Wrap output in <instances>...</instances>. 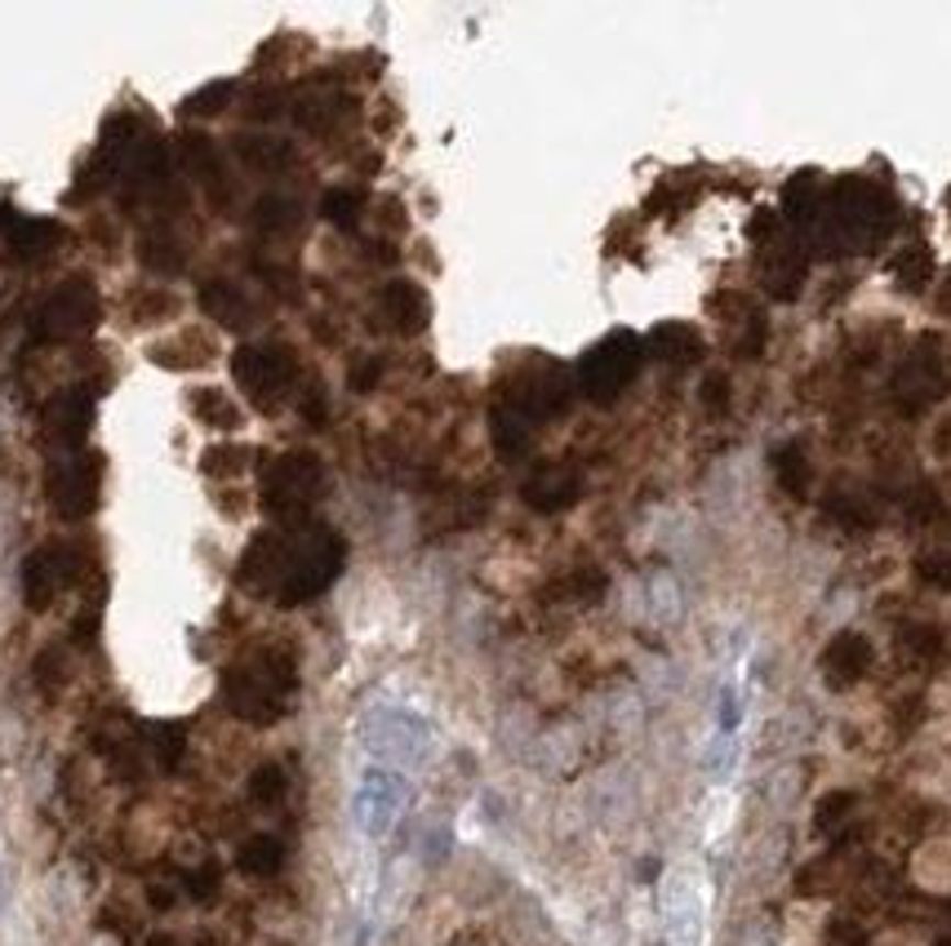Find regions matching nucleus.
Returning <instances> with one entry per match:
<instances>
[{
  "label": "nucleus",
  "mask_w": 951,
  "mask_h": 946,
  "mask_svg": "<svg viewBox=\"0 0 951 946\" xmlns=\"http://www.w3.org/2000/svg\"><path fill=\"white\" fill-rule=\"evenodd\" d=\"M400 800H405V787H400V778H396V773H383V769L365 773V782H361V795H356V813H361V826H365L369 836H383L387 826L396 822V813H400Z\"/></svg>",
  "instance_id": "dca6fc26"
},
{
  "label": "nucleus",
  "mask_w": 951,
  "mask_h": 946,
  "mask_svg": "<svg viewBox=\"0 0 951 946\" xmlns=\"http://www.w3.org/2000/svg\"><path fill=\"white\" fill-rule=\"evenodd\" d=\"M916 573H920V582L947 591L951 586V556H925V560H916Z\"/></svg>",
  "instance_id": "2f4dec72"
},
{
  "label": "nucleus",
  "mask_w": 951,
  "mask_h": 946,
  "mask_svg": "<svg viewBox=\"0 0 951 946\" xmlns=\"http://www.w3.org/2000/svg\"><path fill=\"white\" fill-rule=\"evenodd\" d=\"M489 436H494V449L502 458H524V453H530V440H534L530 422H524L516 409H507V405H498L489 414Z\"/></svg>",
  "instance_id": "4be33fe9"
},
{
  "label": "nucleus",
  "mask_w": 951,
  "mask_h": 946,
  "mask_svg": "<svg viewBox=\"0 0 951 946\" xmlns=\"http://www.w3.org/2000/svg\"><path fill=\"white\" fill-rule=\"evenodd\" d=\"M236 862H241V871H245V876H258V880H267V876H276V871H280V862H285V845H280L276 836H250V840L241 845Z\"/></svg>",
  "instance_id": "5701e85b"
},
{
  "label": "nucleus",
  "mask_w": 951,
  "mask_h": 946,
  "mask_svg": "<svg viewBox=\"0 0 951 946\" xmlns=\"http://www.w3.org/2000/svg\"><path fill=\"white\" fill-rule=\"evenodd\" d=\"M378 378H383V361L378 356H365L361 365H352V374H347V383H352V392H374L378 387Z\"/></svg>",
  "instance_id": "72a5a7b5"
},
{
  "label": "nucleus",
  "mask_w": 951,
  "mask_h": 946,
  "mask_svg": "<svg viewBox=\"0 0 951 946\" xmlns=\"http://www.w3.org/2000/svg\"><path fill=\"white\" fill-rule=\"evenodd\" d=\"M14 218H10V209H0V227H10Z\"/></svg>",
  "instance_id": "a19ab883"
},
{
  "label": "nucleus",
  "mask_w": 951,
  "mask_h": 946,
  "mask_svg": "<svg viewBox=\"0 0 951 946\" xmlns=\"http://www.w3.org/2000/svg\"><path fill=\"white\" fill-rule=\"evenodd\" d=\"M827 942L831 946H863V928H854V920H831Z\"/></svg>",
  "instance_id": "4c0bfd02"
},
{
  "label": "nucleus",
  "mask_w": 951,
  "mask_h": 946,
  "mask_svg": "<svg viewBox=\"0 0 951 946\" xmlns=\"http://www.w3.org/2000/svg\"><path fill=\"white\" fill-rule=\"evenodd\" d=\"M41 427H45V440H49V444L76 453V449L85 444L89 427H93V396H89L85 387H63V392H54V396L45 400V409H41Z\"/></svg>",
  "instance_id": "9b49d317"
},
{
  "label": "nucleus",
  "mask_w": 951,
  "mask_h": 946,
  "mask_svg": "<svg viewBox=\"0 0 951 946\" xmlns=\"http://www.w3.org/2000/svg\"><path fill=\"white\" fill-rule=\"evenodd\" d=\"M187 889H191V898H196V902H209V898L219 893V867H214V862L196 867V871L187 876Z\"/></svg>",
  "instance_id": "473e14b6"
},
{
  "label": "nucleus",
  "mask_w": 951,
  "mask_h": 946,
  "mask_svg": "<svg viewBox=\"0 0 951 946\" xmlns=\"http://www.w3.org/2000/svg\"><path fill=\"white\" fill-rule=\"evenodd\" d=\"M854 813V795L850 791H836V795H827L822 804H818V832H836V826Z\"/></svg>",
  "instance_id": "7c9ffc66"
},
{
  "label": "nucleus",
  "mask_w": 951,
  "mask_h": 946,
  "mask_svg": "<svg viewBox=\"0 0 951 946\" xmlns=\"http://www.w3.org/2000/svg\"><path fill=\"white\" fill-rule=\"evenodd\" d=\"M139 263L152 272V276H183L187 263H191V245L187 235L174 227V222H152L139 231Z\"/></svg>",
  "instance_id": "4468645a"
},
{
  "label": "nucleus",
  "mask_w": 951,
  "mask_h": 946,
  "mask_svg": "<svg viewBox=\"0 0 951 946\" xmlns=\"http://www.w3.org/2000/svg\"><path fill=\"white\" fill-rule=\"evenodd\" d=\"M703 405L716 409V414L725 409V378H720V374H711V378L703 383Z\"/></svg>",
  "instance_id": "58836bf2"
},
{
  "label": "nucleus",
  "mask_w": 951,
  "mask_h": 946,
  "mask_svg": "<svg viewBox=\"0 0 951 946\" xmlns=\"http://www.w3.org/2000/svg\"><path fill=\"white\" fill-rule=\"evenodd\" d=\"M285 791H289V782H285V769H280V765H263V769H254V778H250V800H254V804L272 809V804L285 800Z\"/></svg>",
  "instance_id": "cd10ccee"
},
{
  "label": "nucleus",
  "mask_w": 951,
  "mask_h": 946,
  "mask_svg": "<svg viewBox=\"0 0 951 946\" xmlns=\"http://www.w3.org/2000/svg\"><path fill=\"white\" fill-rule=\"evenodd\" d=\"M245 466H250V449H241V444H209L204 449L209 476H241Z\"/></svg>",
  "instance_id": "c85d7f7f"
},
{
  "label": "nucleus",
  "mask_w": 951,
  "mask_h": 946,
  "mask_svg": "<svg viewBox=\"0 0 951 946\" xmlns=\"http://www.w3.org/2000/svg\"><path fill=\"white\" fill-rule=\"evenodd\" d=\"M565 591L574 601H583V605H596L600 596H605V573L600 569H578L570 582H565Z\"/></svg>",
  "instance_id": "c756f323"
},
{
  "label": "nucleus",
  "mask_w": 951,
  "mask_h": 946,
  "mask_svg": "<svg viewBox=\"0 0 951 946\" xmlns=\"http://www.w3.org/2000/svg\"><path fill=\"white\" fill-rule=\"evenodd\" d=\"M347 542L316 520H280L250 538L241 551V582L254 596H267L285 609L316 601L343 573Z\"/></svg>",
  "instance_id": "f257e3e1"
},
{
  "label": "nucleus",
  "mask_w": 951,
  "mask_h": 946,
  "mask_svg": "<svg viewBox=\"0 0 951 946\" xmlns=\"http://www.w3.org/2000/svg\"><path fill=\"white\" fill-rule=\"evenodd\" d=\"M156 756H161V769H174L178 756H183V734L178 729H161L156 734Z\"/></svg>",
  "instance_id": "c9c22d12"
},
{
  "label": "nucleus",
  "mask_w": 951,
  "mask_h": 946,
  "mask_svg": "<svg viewBox=\"0 0 951 946\" xmlns=\"http://www.w3.org/2000/svg\"><path fill=\"white\" fill-rule=\"evenodd\" d=\"M520 498L530 512L539 516H556V512H570L578 498H583V476L574 466H561V462H548L539 466L530 481L520 485Z\"/></svg>",
  "instance_id": "f8f14e48"
},
{
  "label": "nucleus",
  "mask_w": 951,
  "mask_h": 946,
  "mask_svg": "<svg viewBox=\"0 0 951 946\" xmlns=\"http://www.w3.org/2000/svg\"><path fill=\"white\" fill-rule=\"evenodd\" d=\"M867 667H872V645H867L859 631H844V636H836V640L822 649V675H827L831 689L859 684V680L867 675Z\"/></svg>",
  "instance_id": "f3484780"
},
{
  "label": "nucleus",
  "mask_w": 951,
  "mask_h": 946,
  "mask_svg": "<svg viewBox=\"0 0 951 946\" xmlns=\"http://www.w3.org/2000/svg\"><path fill=\"white\" fill-rule=\"evenodd\" d=\"M361 213H365V196L356 187H330L321 196V218L334 222L339 231H356L361 227Z\"/></svg>",
  "instance_id": "393cba45"
},
{
  "label": "nucleus",
  "mask_w": 951,
  "mask_h": 946,
  "mask_svg": "<svg viewBox=\"0 0 951 946\" xmlns=\"http://www.w3.org/2000/svg\"><path fill=\"white\" fill-rule=\"evenodd\" d=\"M71 578H76V556H71L67 547H58V542L36 547V551L23 560V605H27L32 614H45Z\"/></svg>",
  "instance_id": "1a4fd4ad"
},
{
  "label": "nucleus",
  "mask_w": 951,
  "mask_h": 946,
  "mask_svg": "<svg viewBox=\"0 0 951 946\" xmlns=\"http://www.w3.org/2000/svg\"><path fill=\"white\" fill-rule=\"evenodd\" d=\"M298 689L294 662L276 649H254L223 671V706L245 725H276Z\"/></svg>",
  "instance_id": "f03ea898"
},
{
  "label": "nucleus",
  "mask_w": 951,
  "mask_h": 946,
  "mask_svg": "<svg viewBox=\"0 0 951 946\" xmlns=\"http://www.w3.org/2000/svg\"><path fill=\"white\" fill-rule=\"evenodd\" d=\"M228 102H232V80H209V85H200L196 94L183 98V111L187 116H219Z\"/></svg>",
  "instance_id": "bb28decb"
},
{
  "label": "nucleus",
  "mask_w": 951,
  "mask_h": 946,
  "mask_svg": "<svg viewBox=\"0 0 951 946\" xmlns=\"http://www.w3.org/2000/svg\"><path fill=\"white\" fill-rule=\"evenodd\" d=\"M250 222L263 235H294L302 227V205L294 196H258L250 209Z\"/></svg>",
  "instance_id": "412c9836"
},
{
  "label": "nucleus",
  "mask_w": 951,
  "mask_h": 946,
  "mask_svg": "<svg viewBox=\"0 0 951 946\" xmlns=\"http://www.w3.org/2000/svg\"><path fill=\"white\" fill-rule=\"evenodd\" d=\"M641 361H645L641 338L627 333V329H618V333L600 338V342L587 351V356H583V365H578V392H583L591 405H613V400L631 387V378L641 374Z\"/></svg>",
  "instance_id": "20e7f679"
},
{
  "label": "nucleus",
  "mask_w": 951,
  "mask_h": 946,
  "mask_svg": "<svg viewBox=\"0 0 951 946\" xmlns=\"http://www.w3.org/2000/svg\"><path fill=\"white\" fill-rule=\"evenodd\" d=\"M191 414H196L204 427H219V431H236V427H241V409H236L223 392H214V387H196V392H191Z\"/></svg>",
  "instance_id": "b1692460"
},
{
  "label": "nucleus",
  "mask_w": 951,
  "mask_h": 946,
  "mask_svg": "<svg viewBox=\"0 0 951 946\" xmlns=\"http://www.w3.org/2000/svg\"><path fill=\"white\" fill-rule=\"evenodd\" d=\"M152 946H174V942L169 937H152Z\"/></svg>",
  "instance_id": "79ce46f5"
},
{
  "label": "nucleus",
  "mask_w": 951,
  "mask_h": 946,
  "mask_svg": "<svg viewBox=\"0 0 951 946\" xmlns=\"http://www.w3.org/2000/svg\"><path fill=\"white\" fill-rule=\"evenodd\" d=\"M58 662H63L58 653H41V662H36V680H41L45 693H58V680H63V667H58Z\"/></svg>",
  "instance_id": "e433bc0d"
},
{
  "label": "nucleus",
  "mask_w": 951,
  "mask_h": 946,
  "mask_svg": "<svg viewBox=\"0 0 951 946\" xmlns=\"http://www.w3.org/2000/svg\"><path fill=\"white\" fill-rule=\"evenodd\" d=\"M378 311H383L387 329L400 333V338L422 333V329H428V320H432V302H428V294H422L413 280H391V285H383Z\"/></svg>",
  "instance_id": "2eb2a0df"
},
{
  "label": "nucleus",
  "mask_w": 951,
  "mask_h": 946,
  "mask_svg": "<svg viewBox=\"0 0 951 946\" xmlns=\"http://www.w3.org/2000/svg\"><path fill=\"white\" fill-rule=\"evenodd\" d=\"M570 400H574L570 374H565L561 365H552V361H530V365H520L516 378L507 383V400H502V405L516 409L524 422H534V418H556V414H565Z\"/></svg>",
  "instance_id": "6e6552de"
},
{
  "label": "nucleus",
  "mask_w": 951,
  "mask_h": 946,
  "mask_svg": "<svg viewBox=\"0 0 951 946\" xmlns=\"http://www.w3.org/2000/svg\"><path fill=\"white\" fill-rule=\"evenodd\" d=\"M67 241V227L58 218H14L10 222V250L19 263H41Z\"/></svg>",
  "instance_id": "a211bd4d"
},
{
  "label": "nucleus",
  "mask_w": 951,
  "mask_h": 946,
  "mask_svg": "<svg viewBox=\"0 0 951 946\" xmlns=\"http://www.w3.org/2000/svg\"><path fill=\"white\" fill-rule=\"evenodd\" d=\"M232 378H236V387L245 392V400L258 414H276L280 400H285V392L298 378V361H294L289 346H263V342H254V346H241L236 356H232Z\"/></svg>",
  "instance_id": "423d86ee"
},
{
  "label": "nucleus",
  "mask_w": 951,
  "mask_h": 946,
  "mask_svg": "<svg viewBox=\"0 0 951 946\" xmlns=\"http://www.w3.org/2000/svg\"><path fill=\"white\" fill-rule=\"evenodd\" d=\"M98 320H102L98 285L89 276H67L32 311V338L36 342H76V338L93 333Z\"/></svg>",
  "instance_id": "7ed1b4c3"
},
{
  "label": "nucleus",
  "mask_w": 951,
  "mask_h": 946,
  "mask_svg": "<svg viewBox=\"0 0 951 946\" xmlns=\"http://www.w3.org/2000/svg\"><path fill=\"white\" fill-rule=\"evenodd\" d=\"M302 418L316 427V422H325V396H321V387H311V396L302 400Z\"/></svg>",
  "instance_id": "ea45409f"
},
{
  "label": "nucleus",
  "mask_w": 951,
  "mask_h": 946,
  "mask_svg": "<svg viewBox=\"0 0 951 946\" xmlns=\"http://www.w3.org/2000/svg\"><path fill=\"white\" fill-rule=\"evenodd\" d=\"M650 356L654 361H663V365H676V370H685V365H694L698 356H703V338H698V329L694 324H659L654 333H650Z\"/></svg>",
  "instance_id": "6ab92c4d"
},
{
  "label": "nucleus",
  "mask_w": 951,
  "mask_h": 946,
  "mask_svg": "<svg viewBox=\"0 0 951 946\" xmlns=\"http://www.w3.org/2000/svg\"><path fill=\"white\" fill-rule=\"evenodd\" d=\"M178 165H183L187 178H196V183L204 187V196L214 200L219 209H228V205L236 200V178H232V169H228V156L214 147V139L183 134V139H178Z\"/></svg>",
  "instance_id": "9d476101"
},
{
  "label": "nucleus",
  "mask_w": 951,
  "mask_h": 946,
  "mask_svg": "<svg viewBox=\"0 0 951 946\" xmlns=\"http://www.w3.org/2000/svg\"><path fill=\"white\" fill-rule=\"evenodd\" d=\"M330 476L316 453H285L263 471V507L276 520H307V507L325 494Z\"/></svg>",
  "instance_id": "39448f33"
},
{
  "label": "nucleus",
  "mask_w": 951,
  "mask_h": 946,
  "mask_svg": "<svg viewBox=\"0 0 951 946\" xmlns=\"http://www.w3.org/2000/svg\"><path fill=\"white\" fill-rule=\"evenodd\" d=\"M204 320H214L223 329H254L263 324V307L250 298V289L232 285V280H204L200 294H196Z\"/></svg>",
  "instance_id": "ddd939ff"
},
{
  "label": "nucleus",
  "mask_w": 951,
  "mask_h": 946,
  "mask_svg": "<svg viewBox=\"0 0 951 946\" xmlns=\"http://www.w3.org/2000/svg\"><path fill=\"white\" fill-rule=\"evenodd\" d=\"M232 152H236L250 169H258V174H285V169L298 161V152H294L285 139H263V134H241V139L232 143Z\"/></svg>",
  "instance_id": "aec40b11"
},
{
  "label": "nucleus",
  "mask_w": 951,
  "mask_h": 946,
  "mask_svg": "<svg viewBox=\"0 0 951 946\" xmlns=\"http://www.w3.org/2000/svg\"><path fill=\"white\" fill-rule=\"evenodd\" d=\"M45 498H49L58 520H67V525L89 520L98 512V498H102V458L98 453L54 458L45 471Z\"/></svg>",
  "instance_id": "0eeeda50"
},
{
  "label": "nucleus",
  "mask_w": 951,
  "mask_h": 946,
  "mask_svg": "<svg viewBox=\"0 0 951 946\" xmlns=\"http://www.w3.org/2000/svg\"><path fill=\"white\" fill-rule=\"evenodd\" d=\"M774 481H778L783 494L805 498V490H809V462H805V453L796 444H783L774 453Z\"/></svg>",
  "instance_id": "a878e982"
},
{
  "label": "nucleus",
  "mask_w": 951,
  "mask_h": 946,
  "mask_svg": "<svg viewBox=\"0 0 951 946\" xmlns=\"http://www.w3.org/2000/svg\"><path fill=\"white\" fill-rule=\"evenodd\" d=\"M174 311H178V302H174L169 294H152L147 302H134L139 324H147V320H165V316H174Z\"/></svg>",
  "instance_id": "f704fd0d"
}]
</instances>
